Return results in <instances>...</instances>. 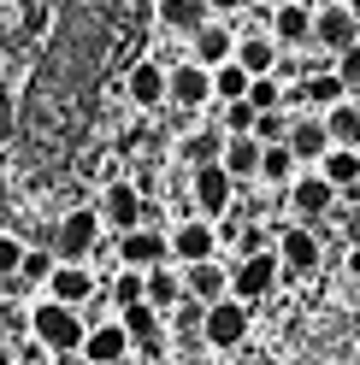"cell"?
Here are the masks:
<instances>
[{
  "instance_id": "cell-1",
  "label": "cell",
  "mask_w": 360,
  "mask_h": 365,
  "mask_svg": "<svg viewBox=\"0 0 360 365\" xmlns=\"http://www.w3.org/2000/svg\"><path fill=\"white\" fill-rule=\"evenodd\" d=\"M24 324H30V336H36V348H41V354L65 359V354H77V348H83L89 318H83V307H65V301H36V307L24 312Z\"/></svg>"
},
{
  "instance_id": "cell-2",
  "label": "cell",
  "mask_w": 360,
  "mask_h": 365,
  "mask_svg": "<svg viewBox=\"0 0 360 365\" xmlns=\"http://www.w3.org/2000/svg\"><path fill=\"white\" fill-rule=\"evenodd\" d=\"M101 212L95 207H71L59 224H54V259H77V265H89V254L101 247Z\"/></svg>"
},
{
  "instance_id": "cell-3",
  "label": "cell",
  "mask_w": 360,
  "mask_h": 365,
  "mask_svg": "<svg viewBox=\"0 0 360 365\" xmlns=\"http://www.w3.org/2000/svg\"><path fill=\"white\" fill-rule=\"evenodd\" d=\"M278 277H284V265H278L272 247H260V254H242V259L231 265V301L254 307V301H266V294L278 289Z\"/></svg>"
},
{
  "instance_id": "cell-4",
  "label": "cell",
  "mask_w": 360,
  "mask_h": 365,
  "mask_svg": "<svg viewBox=\"0 0 360 365\" xmlns=\"http://www.w3.org/2000/svg\"><path fill=\"white\" fill-rule=\"evenodd\" d=\"M360 41V12L349 6V0H325V6H313V41L307 48L319 53H343Z\"/></svg>"
},
{
  "instance_id": "cell-5",
  "label": "cell",
  "mask_w": 360,
  "mask_h": 365,
  "mask_svg": "<svg viewBox=\"0 0 360 365\" xmlns=\"http://www.w3.org/2000/svg\"><path fill=\"white\" fill-rule=\"evenodd\" d=\"M189 200H195V212L201 218H224L231 212V200H236V182H231V171L219 165V159H207V165H189Z\"/></svg>"
},
{
  "instance_id": "cell-6",
  "label": "cell",
  "mask_w": 360,
  "mask_h": 365,
  "mask_svg": "<svg viewBox=\"0 0 360 365\" xmlns=\"http://www.w3.org/2000/svg\"><path fill=\"white\" fill-rule=\"evenodd\" d=\"M166 106H177V112L213 106V71H207V65H195V59L166 65Z\"/></svg>"
},
{
  "instance_id": "cell-7",
  "label": "cell",
  "mask_w": 360,
  "mask_h": 365,
  "mask_svg": "<svg viewBox=\"0 0 360 365\" xmlns=\"http://www.w3.org/2000/svg\"><path fill=\"white\" fill-rule=\"evenodd\" d=\"M101 224H106V230H136V224H148V200H142V189H136V182H124V177H112L106 182V189H101Z\"/></svg>"
},
{
  "instance_id": "cell-8",
  "label": "cell",
  "mask_w": 360,
  "mask_h": 365,
  "mask_svg": "<svg viewBox=\"0 0 360 365\" xmlns=\"http://www.w3.org/2000/svg\"><path fill=\"white\" fill-rule=\"evenodd\" d=\"M272 254L284 265V277H313L319 259H325V247H319V236H313V224H289V230H278Z\"/></svg>"
},
{
  "instance_id": "cell-9",
  "label": "cell",
  "mask_w": 360,
  "mask_h": 365,
  "mask_svg": "<svg viewBox=\"0 0 360 365\" xmlns=\"http://www.w3.org/2000/svg\"><path fill=\"white\" fill-rule=\"evenodd\" d=\"M242 336H249V307L242 301H213V307H201V341L207 348H242Z\"/></svg>"
},
{
  "instance_id": "cell-10",
  "label": "cell",
  "mask_w": 360,
  "mask_h": 365,
  "mask_svg": "<svg viewBox=\"0 0 360 365\" xmlns=\"http://www.w3.org/2000/svg\"><path fill=\"white\" fill-rule=\"evenodd\" d=\"M166 247H171V259H177V265L219 259V224H213V218H184V224L166 236Z\"/></svg>"
},
{
  "instance_id": "cell-11",
  "label": "cell",
  "mask_w": 360,
  "mask_h": 365,
  "mask_svg": "<svg viewBox=\"0 0 360 365\" xmlns=\"http://www.w3.org/2000/svg\"><path fill=\"white\" fill-rule=\"evenodd\" d=\"M41 289H48V301L89 307L101 283H95V271H89V265H77V259H54V271H48V283H41Z\"/></svg>"
},
{
  "instance_id": "cell-12",
  "label": "cell",
  "mask_w": 360,
  "mask_h": 365,
  "mask_svg": "<svg viewBox=\"0 0 360 365\" xmlns=\"http://www.w3.org/2000/svg\"><path fill=\"white\" fill-rule=\"evenodd\" d=\"M289 212H296L301 224H313V218H325L331 207H336V189H331V182L319 177V171H296V177H289Z\"/></svg>"
},
{
  "instance_id": "cell-13",
  "label": "cell",
  "mask_w": 360,
  "mask_h": 365,
  "mask_svg": "<svg viewBox=\"0 0 360 365\" xmlns=\"http://www.w3.org/2000/svg\"><path fill=\"white\" fill-rule=\"evenodd\" d=\"M124 101L136 112H160L166 106V65L160 59H136L124 71Z\"/></svg>"
},
{
  "instance_id": "cell-14",
  "label": "cell",
  "mask_w": 360,
  "mask_h": 365,
  "mask_svg": "<svg viewBox=\"0 0 360 365\" xmlns=\"http://www.w3.org/2000/svg\"><path fill=\"white\" fill-rule=\"evenodd\" d=\"M166 259H171V247H166V236L154 230V224H136V230L119 236V265H130V271H154V265H166Z\"/></svg>"
},
{
  "instance_id": "cell-15",
  "label": "cell",
  "mask_w": 360,
  "mask_h": 365,
  "mask_svg": "<svg viewBox=\"0 0 360 365\" xmlns=\"http://www.w3.org/2000/svg\"><path fill=\"white\" fill-rule=\"evenodd\" d=\"M266 36H272L278 48H307V41H313V12L301 6V0L266 6Z\"/></svg>"
},
{
  "instance_id": "cell-16",
  "label": "cell",
  "mask_w": 360,
  "mask_h": 365,
  "mask_svg": "<svg viewBox=\"0 0 360 365\" xmlns=\"http://www.w3.org/2000/svg\"><path fill=\"white\" fill-rule=\"evenodd\" d=\"M119 324H124V336H130V348L160 354V341H166V312H154L148 301H130V307H119Z\"/></svg>"
},
{
  "instance_id": "cell-17",
  "label": "cell",
  "mask_w": 360,
  "mask_h": 365,
  "mask_svg": "<svg viewBox=\"0 0 360 365\" xmlns=\"http://www.w3.org/2000/svg\"><path fill=\"white\" fill-rule=\"evenodd\" d=\"M284 148L296 153V165H319L325 148H331V135H325V124H319V112H296V118H289Z\"/></svg>"
},
{
  "instance_id": "cell-18",
  "label": "cell",
  "mask_w": 360,
  "mask_h": 365,
  "mask_svg": "<svg viewBox=\"0 0 360 365\" xmlns=\"http://www.w3.org/2000/svg\"><path fill=\"white\" fill-rule=\"evenodd\" d=\"M184 294L201 307H213L231 294V265H219V259H201V265H184Z\"/></svg>"
},
{
  "instance_id": "cell-19",
  "label": "cell",
  "mask_w": 360,
  "mask_h": 365,
  "mask_svg": "<svg viewBox=\"0 0 360 365\" xmlns=\"http://www.w3.org/2000/svg\"><path fill=\"white\" fill-rule=\"evenodd\" d=\"M77 354L95 359V365H119V359L130 354V336H124L119 318H106V324H89V330H83V348H77Z\"/></svg>"
},
{
  "instance_id": "cell-20",
  "label": "cell",
  "mask_w": 360,
  "mask_h": 365,
  "mask_svg": "<svg viewBox=\"0 0 360 365\" xmlns=\"http://www.w3.org/2000/svg\"><path fill=\"white\" fill-rule=\"evenodd\" d=\"M231 53H236V30H231V24H219V18H207V24L189 36V59H195V65H207V71H213V65H224Z\"/></svg>"
},
{
  "instance_id": "cell-21",
  "label": "cell",
  "mask_w": 360,
  "mask_h": 365,
  "mask_svg": "<svg viewBox=\"0 0 360 365\" xmlns=\"http://www.w3.org/2000/svg\"><path fill=\"white\" fill-rule=\"evenodd\" d=\"M231 59H236L249 77H272L278 59H284V48H278L266 30H249V36H236V53H231Z\"/></svg>"
},
{
  "instance_id": "cell-22",
  "label": "cell",
  "mask_w": 360,
  "mask_h": 365,
  "mask_svg": "<svg viewBox=\"0 0 360 365\" xmlns=\"http://www.w3.org/2000/svg\"><path fill=\"white\" fill-rule=\"evenodd\" d=\"M142 301H148L154 312H177V307L189 301V294H184V271H171V265L142 271Z\"/></svg>"
},
{
  "instance_id": "cell-23",
  "label": "cell",
  "mask_w": 360,
  "mask_h": 365,
  "mask_svg": "<svg viewBox=\"0 0 360 365\" xmlns=\"http://www.w3.org/2000/svg\"><path fill=\"white\" fill-rule=\"evenodd\" d=\"M313 171H319L336 195H360V148H325V159Z\"/></svg>"
},
{
  "instance_id": "cell-24",
  "label": "cell",
  "mask_w": 360,
  "mask_h": 365,
  "mask_svg": "<svg viewBox=\"0 0 360 365\" xmlns=\"http://www.w3.org/2000/svg\"><path fill=\"white\" fill-rule=\"evenodd\" d=\"M154 18H160V30H171V36H195L213 12H207V0H154Z\"/></svg>"
},
{
  "instance_id": "cell-25",
  "label": "cell",
  "mask_w": 360,
  "mask_h": 365,
  "mask_svg": "<svg viewBox=\"0 0 360 365\" xmlns=\"http://www.w3.org/2000/svg\"><path fill=\"white\" fill-rule=\"evenodd\" d=\"M296 101H301L307 112H325V106H336V101H349V88H343V77H336L331 65H319V71H307V77H301Z\"/></svg>"
},
{
  "instance_id": "cell-26",
  "label": "cell",
  "mask_w": 360,
  "mask_h": 365,
  "mask_svg": "<svg viewBox=\"0 0 360 365\" xmlns=\"http://www.w3.org/2000/svg\"><path fill=\"white\" fill-rule=\"evenodd\" d=\"M319 124H325V135H331V148H360V101H354V95L336 101V106H325Z\"/></svg>"
},
{
  "instance_id": "cell-27",
  "label": "cell",
  "mask_w": 360,
  "mask_h": 365,
  "mask_svg": "<svg viewBox=\"0 0 360 365\" xmlns=\"http://www.w3.org/2000/svg\"><path fill=\"white\" fill-rule=\"evenodd\" d=\"M219 165L231 171V182H254V171H260V142H254V135H224Z\"/></svg>"
},
{
  "instance_id": "cell-28",
  "label": "cell",
  "mask_w": 360,
  "mask_h": 365,
  "mask_svg": "<svg viewBox=\"0 0 360 365\" xmlns=\"http://www.w3.org/2000/svg\"><path fill=\"white\" fill-rule=\"evenodd\" d=\"M301 165H296V153H289L284 142H272V148H260V182H272V189H289V177H296Z\"/></svg>"
},
{
  "instance_id": "cell-29",
  "label": "cell",
  "mask_w": 360,
  "mask_h": 365,
  "mask_svg": "<svg viewBox=\"0 0 360 365\" xmlns=\"http://www.w3.org/2000/svg\"><path fill=\"white\" fill-rule=\"evenodd\" d=\"M242 95H249V71H242L236 59L213 65V101H242Z\"/></svg>"
},
{
  "instance_id": "cell-30",
  "label": "cell",
  "mask_w": 360,
  "mask_h": 365,
  "mask_svg": "<svg viewBox=\"0 0 360 365\" xmlns=\"http://www.w3.org/2000/svg\"><path fill=\"white\" fill-rule=\"evenodd\" d=\"M242 101H249L254 112H278L284 106V77L272 71V77H249V95H242Z\"/></svg>"
},
{
  "instance_id": "cell-31",
  "label": "cell",
  "mask_w": 360,
  "mask_h": 365,
  "mask_svg": "<svg viewBox=\"0 0 360 365\" xmlns=\"http://www.w3.org/2000/svg\"><path fill=\"white\" fill-rule=\"evenodd\" d=\"M254 118H260V112L249 101H219V130L224 135H254Z\"/></svg>"
},
{
  "instance_id": "cell-32",
  "label": "cell",
  "mask_w": 360,
  "mask_h": 365,
  "mask_svg": "<svg viewBox=\"0 0 360 365\" xmlns=\"http://www.w3.org/2000/svg\"><path fill=\"white\" fill-rule=\"evenodd\" d=\"M219 148H224V130H195V135H184V153L189 165H207V159H219Z\"/></svg>"
},
{
  "instance_id": "cell-33",
  "label": "cell",
  "mask_w": 360,
  "mask_h": 365,
  "mask_svg": "<svg viewBox=\"0 0 360 365\" xmlns=\"http://www.w3.org/2000/svg\"><path fill=\"white\" fill-rule=\"evenodd\" d=\"M48 271H54V247H24V265L12 283H48Z\"/></svg>"
},
{
  "instance_id": "cell-34",
  "label": "cell",
  "mask_w": 360,
  "mask_h": 365,
  "mask_svg": "<svg viewBox=\"0 0 360 365\" xmlns=\"http://www.w3.org/2000/svg\"><path fill=\"white\" fill-rule=\"evenodd\" d=\"M284 135H289V112H284V106H278V112H260V118H254V142H260V148L284 142Z\"/></svg>"
},
{
  "instance_id": "cell-35",
  "label": "cell",
  "mask_w": 360,
  "mask_h": 365,
  "mask_svg": "<svg viewBox=\"0 0 360 365\" xmlns=\"http://www.w3.org/2000/svg\"><path fill=\"white\" fill-rule=\"evenodd\" d=\"M18 265H24V242H18L12 230H0V283H12Z\"/></svg>"
},
{
  "instance_id": "cell-36",
  "label": "cell",
  "mask_w": 360,
  "mask_h": 365,
  "mask_svg": "<svg viewBox=\"0 0 360 365\" xmlns=\"http://www.w3.org/2000/svg\"><path fill=\"white\" fill-rule=\"evenodd\" d=\"M331 71L343 77V88L354 95V88H360V41H354V48H343V53H331Z\"/></svg>"
},
{
  "instance_id": "cell-37",
  "label": "cell",
  "mask_w": 360,
  "mask_h": 365,
  "mask_svg": "<svg viewBox=\"0 0 360 365\" xmlns=\"http://www.w3.org/2000/svg\"><path fill=\"white\" fill-rule=\"evenodd\" d=\"M130 301H142V271H119V277H112V307H130Z\"/></svg>"
},
{
  "instance_id": "cell-38",
  "label": "cell",
  "mask_w": 360,
  "mask_h": 365,
  "mask_svg": "<svg viewBox=\"0 0 360 365\" xmlns=\"http://www.w3.org/2000/svg\"><path fill=\"white\" fill-rule=\"evenodd\" d=\"M48 30V0H30L24 6V36H41Z\"/></svg>"
},
{
  "instance_id": "cell-39",
  "label": "cell",
  "mask_w": 360,
  "mask_h": 365,
  "mask_svg": "<svg viewBox=\"0 0 360 365\" xmlns=\"http://www.w3.org/2000/svg\"><path fill=\"white\" fill-rule=\"evenodd\" d=\"M242 6H249V0H207L213 18H231V12H242Z\"/></svg>"
},
{
  "instance_id": "cell-40",
  "label": "cell",
  "mask_w": 360,
  "mask_h": 365,
  "mask_svg": "<svg viewBox=\"0 0 360 365\" xmlns=\"http://www.w3.org/2000/svg\"><path fill=\"white\" fill-rule=\"evenodd\" d=\"M349 277L360 283V242H349Z\"/></svg>"
},
{
  "instance_id": "cell-41",
  "label": "cell",
  "mask_w": 360,
  "mask_h": 365,
  "mask_svg": "<svg viewBox=\"0 0 360 365\" xmlns=\"http://www.w3.org/2000/svg\"><path fill=\"white\" fill-rule=\"evenodd\" d=\"M54 365H95V359H83V354H65V359H54Z\"/></svg>"
},
{
  "instance_id": "cell-42",
  "label": "cell",
  "mask_w": 360,
  "mask_h": 365,
  "mask_svg": "<svg viewBox=\"0 0 360 365\" xmlns=\"http://www.w3.org/2000/svg\"><path fill=\"white\" fill-rule=\"evenodd\" d=\"M349 242H360V212H354V218H349Z\"/></svg>"
},
{
  "instance_id": "cell-43",
  "label": "cell",
  "mask_w": 360,
  "mask_h": 365,
  "mask_svg": "<svg viewBox=\"0 0 360 365\" xmlns=\"http://www.w3.org/2000/svg\"><path fill=\"white\" fill-rule=\"evenodd\" d=\"M0 365H12V348H6V341H0Z\"/></svg>"
},
{
  "instance_id": "cell-44",
  "label": "cell",
  "mask_w": 360,
  "mask_h": 365,
  "mask_svg": "<svg viewBox=\"0 0 360 365\" xmlns=\"http://www.w3.org/2000/svg\"><path fill=\"white\" fill-rule=\"evenodd\" d=\"M266 6H284V0H266Z\"/></svg>"
}]
</instances>
